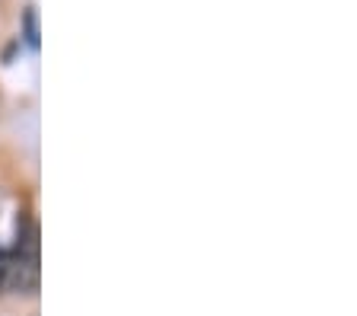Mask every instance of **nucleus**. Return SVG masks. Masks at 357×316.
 Here are the masks:
<instances>
[{"label":"nucleus","mask_w":357,"mask_h":316,"mask_svg":"<svg viewBox=\"0 0 357 316\" xmlns=\"http://www.w3.org/2000/svg\"><path fill=\"white\" fill-rule=\"evenodd\" d=\"M26 42H29L32 48H38V32H36V13H26Z\"/></svg>","instance_id":"obj_2"},{"label":"nucleus","mask_w":357,"mask_h":316,"mask_svg":"<svg viewBox=\"0 0 357 316\" xmlns=\"http://www.w3.org/2000/svg\"><path fill=\"white\" fill-rule=\"evenodd\" d=\"M38 287V234L36 224L20 227L16 243L0 249V291L7 294H32Z\"/></svg>","instance_id":"obj_1"}]
</instances>
